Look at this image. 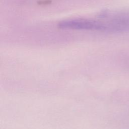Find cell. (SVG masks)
<instances>
[{"label": "cell", "instance_id": "1", "mask_svg": "<svg viewBox=\"0 0 129 129\" xmlns=\"http://www.w3.org/2000/svg\"><path fill=\"white\" fill-rule=\"evenodd\" d=\"M99 31L106 32H129V12L105 11L98 16Z\"/></svg>", "mask_w": 129, "mask_h": 129}, {"label": "cell", "instance_id": "2", "mask_svg": "<svg viewBox=\"0 0 129 129\" xmlns=\"http://www.w3.org/2000/svg\"><path fill=\"white\" fill-rule=\"evenodd\" d=\"M58 25L59 28L62 29L99 30L98 21L88 19L79 18L66 20L59 22Z\"/></svg>", "mask_w": 129, "mask_h": 129}]
</instances>
